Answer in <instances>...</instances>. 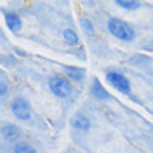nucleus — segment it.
I'll list each match as a JSON object with an SVG mask.
<instances>
[{
    "mask_svg": "<svg viewBox=\"0 0 153 153\" xmlns=\"http://www.w3.org/2000/svg\"><path fill=\"white\" fill-rule=\"evenodd\" d=\"M4 18H5V23H7V26H9L10 31H14V33L21 31L23 21H21V18H19V16L16 14V12H12V10H5Z\"/></svg>",
    "mask_w": 153,
    "mask_h": 153,
    "instance_id": "obj_8",
    "label": "nucleus"
},
{
    "mask_svg": "<svg viewBox=\"0 0 153 153\" xmlns=\"http://www.w3.org/2000/svg\"><path fill=\"white\" fill-rule=\"evenodd\" d=\"M106 80L110 82V85L115 87L118 92L122 94H131V82L129 78L124 76L118 71H106Z\"/></svg>",
    "mask_w": 153,
    "mask_h": 153,
    "instance_id": "obj_4",
    "label": "nucleus"
},
{
    "mask_svg": "<svg viewBox=\"0 0 153 153\" xmlns=\"http://www.w3.org/2000/svg\"><path fill=\"white\" fill-rule=\"evenodd\" d=\"M47 85L49 91L59 99H66L73 92V84L65 75H51L47 78Z\"/></svg>",
    "mask_w": 153,
    "mask_h": 153,
    "instance_id": "obj_2",
    "label": "nucleus"
},
{
    "mask_svg": "<svg viewBox=\"0 0 153 153\" xmlns=\"http://www.w3.org/2000/svg\"><path fill=\"white\" fill-rule=\"evenodd\" d=\"M9 94V85H7V76L5 73L2 71V82H0V96H2V99H5Z\"/></svg>",
    "mask_w": 153,
    "mask_h": 153,
    "instance_id": "obj_14",
    "label": "nucleus"
},
{
    "mask_svg": "<svg viewBox=\"0 0 153 153\" xmlns=\"http://www.w3.org/2000/svg\"><path fill=\"white\" fill-rule=\"evenodd\" d=\"M115 5L117 7H120V9H125V10H136L141 7V2H131V0H117L115 2Z\"/></svg>",
    "mask_w": 153,
    "mask_h": 153,
    "instance_id": "obj_13",
    "label": "nucleus"
},
{
    "mask_svg": "<svg viewBox=\"0 0 153 153\" xmlns=\"http://www.w3.org/2000/svg\"><path fill=\"white\" fill-rule=\"evenodd\" d=\"M70 124L73 129L76 131H82V132H87L89 129H91V120H89V117L85 113H82V111H78L71 117V120H70Z\"/></svg>",
    "mask_w": 153,
    "mask_h": 153,
    "instance_id": "obj_7",
    "label": "nucleus"
},
{
    "mask_svg": "<svg viewBox=\"0 0 153 153\" xmlns=\"http://www.w3.org/2000/svg\"><path fill=\"white\" fill-rule=\"evenodd\" d=\"M89 91H91V96L96 97L97 101H106V99L110 97L108 92L105 91V87L101 85V82H99L97 78H94V80L91 82V89H89Z\"/></svg>",
    "mask_w": 153,
    "mask_h": 153,
    "instance_id": "obj_9",
    "label": "nucleus"
},
{
    "mask_svg": "<svg viewBox=\"0 0 153 153\" xmlns=\"http://www.w3.org/2000/svg\"><path fill=\"white\" fill-rule=\"evenodd\" d=\"M63 73L71 84L82 85L85 80V70L84 68H76V66H63Z\"/></svg>",
    "mask_w": 153,
    "mask_h": 153,
    "instance_id": "obj_6",
    "label": "nucleus"
},
{
    "mask_svg": "<svg viewBox=\"0 0 153 153\" xmlns=\"http://www.w3.org/2000/svg\"><path fill=\"white\" fill-rule=\"evenodd\" d=\"M63 38H65V44H66V45H70V47H76V45L80 44V38H78V35H76L71 28H66L65 31H63Z\"/></svg>",
    "mask_w": 153,
    "mask_h": 153,
    "instance_id": "obj_10",
    "label": "nucleus"
},
{
    "mask_svg": "<svg viewBox=\"0 0 153 153\" xmlns=\"http://www.w3.org/2000/svg\"><path fill=\"white\" fill-rule=\"evenodd\" d=\"M80 25H82L84 31H85L89 37H94V35H96V26H94V23L87 18V16H80Z\"/></svg>",
    "mask_w": 153,
    "mask_h": 153,
    "instance_id": "obj_12",
    "label": "nucleus"
},
{
    "mask_svg": "<svg viewBox=\"0 0 153 153\" xmlns=\"http://www.w3.org/2000/svg\"><path fill=\"white\" fill-rule=\"evenodd\" d=\"M2 137H4L7 143L18 144L19 141H21V137H23V131L14 124H4L2 125Z\"/></svg>",
    "mask_w": 153,
    "mask_h": 153,
    "instance_id": "obj_5",
    "label": "nucleus"
},
{
    "mask_svg": "<svg viewBox=\"0 0 153 153\" xmlns=\"http://www.w3.org/2000/svg\"><path fill=\"white\" fill-rule=\"evenodd\" d=\"M108 31L115 38L122 40V42H132L136 38V30L120 18H110L108 19Z\"/></svg>",
    "mask_w": 153,
    "mask_h": 153,
    "instance_id": "obj_1",
    "label": "nucleus"
},
{
    "mask_svg": "<svg viewBox=\"0 0 153 153\" xmlns=\"http://www.w3.org/2000/svg\"><path fill=\"white\" fill-rule=\"evenodd\" d=\"M12 153H37V150H35L28 141H19L18 144H14Z\"/></svg>",
    "mask_w": 153,
    "mask_h": 153,
    "instance_id": "obj_11",
    "label": "nucleus"
},
{
    "mask_svg": "<svg viewBox=\"0 0 153 153\" xmlns=\"http://www.w3.org/2000/svg\"><path fill=\"white\" fill-rule=\"evenodd\" d=\"M10 111H12V115L18 120L28 122L30 118H31V103L26 97H23V96H16L10 101Z\"/></svg>",
    "mask_w": 153,
    "mask_h": 153,
    "instance_id": "obj_3",
    "label": "nucleus"
}]
</instances>
